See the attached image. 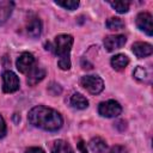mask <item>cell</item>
Returning <instances> with one entry per match:
<instances>
[{
	"label": "cell",
	"mask_w": 153,
	"mask_h": 153,
	"mask_svg": "<svg viewBox=\"0 0 153 153\" xmlns=\"http://www.w3.org/2000/svg\"><path fill=\"white\" fill-rule=\"evenodd\" d=\"M127 42L126 36L123 35H114V36H108L104 39V45L108 51H114L116 49L122 48Z\"/></svg>",
	"instance_id": "ba28073f"
},
{
	"label": "cell",
	"mask_w": 153,
	"mask_h": 153,
	"mask_svg": "<svg viewBox=\"0 0 153 153\" xmlns=\"http://www.w3.org/2000/svg\"><path fill=\"white\" fill-rule=\"evenodd\" d=\"M88 146H90L91 151L94 152V153H103V152H105L106 148H108L106 142H105L102 137H98V136H97V137H93V139L88 142Z\"/></svg>",
	"instance_id": "9a60e30c"
},
{
	"label": "cell",
	"mask_w": 153,
	"mask_h": 153,
	"mask_svg": "<svg viewBox=\"0 0 153 153\" xmlns=\"http://www.w3.org/2000/svg\"><path fill=\"white\" fill-rule=\"evenodd\" d=\"M45 76V69L39 67V66H36L33 67L30 72H29V75H27V84L30 86H35L36 84H38L41 80H43Z\"/></svg>",
	"instance_id": "8fae6325"
},
{
	"label": "cell",
	"mask_w": 153,
	"mask_h": 153,
	"mask_svg": "<svg viewBox=\"0 0 153 153\" xmlns=\"http://www.w3.org/2000/svg\"><path fill=\"white\" fill-rule=\"evenodd\" d=\"M27 120L32 126L48 131L59 130L63 123L61 115L56 110L42 105L32 108L29 111Z\"/></svg>",
	"instance_id": "6da1fadb"
},
{
	"label": "cell",
	"mask_w": 153,
	"mask_h": 153,
	"mask_svg": "<svg viewBox=\"0 0 153 153\" xmlns=\"http://www.w3.org/2000/svg\"><path fill=\"white\" fill-rule=\"evenodd\" d=\"M129 63V59L123 55V54H117L111 57V66L116 71H122L124 69Z\"/></svg>",
	"instance_id": "5bb4252c"
},
{
	"label": "cell",
	"mask_w": 153,
	"mask_h": 153,
	"mask_svg": "<svg viewBox=\"0 0 153 153\" xmlns=\"http://www.w3.org/2000/svg\"><path fill=\"white\" fill-rule=\"evenodd\" d=\"M136 25L140 30L145 31L148 36L153 33V24H152V16L147 12H141L136 17Z\"/></svg>",
	"instance_id": "52a82bcc"
},
{
	"label": "cell",
	"mask_w": 153,
	"mask_h": 153,
	"mask_svg": "<svg viewBox=\"0 0 153 153\" xmlns=\"http://www.w3.org/2000/svg\"><path fill=\"white\" fill-rule=\"evenodd\" d=\"M19 88V79L18 76L11 72V71H6L2 74V90L6 93H12L16 92Z\"/></svg>",
	"instance_id": "5b68a950"
},
{
	"label": "cell",
	"mask_w": 153,
	"mask_h": 153,
	"mask_svg": "<svg viewBox=\"0 0 153 153\" xmlns=\"http://www.w3.org/2000/svg\"><path fill=\"white\" fill-rule=\"evenodd\" d=\"M6 134V124H5V121L2 118V116L0 115V139L4 137Z\"/></svg>",
	"instance_id": "603a6c76"
},
{
	"label": "cell",
	"mask_w": 153,
	"mask_h": 153,
	"mask_svg": "<svg viewBox=\"0 0 153 153\" xmlns=\"http://www.w3.org/2000/svg\"><path fill=\"white\" fill-rule=\"evenodd\" d=\"M78 148H79L80 153H88L87 149H86V145H85L82 141H79V143H78Z\"/></svg>",
	"instance_id": "d4e9b609"
},
{
	"label": "cell",
	"mask_w": 153,
	"mask_h": 153,
	"mask_svg": "<svg viewBox=\"0 0 153 153\" xmlns=\"http://www.w3.org/2000/svg\"><path fill=\"white\" fill-rule=\"evenodd\" d=\"M55 4L57 6H61L66 10H69V11H73L75 10L78 6H79V1H75V0H68V1H55Z\"/></svg>",
	"instance_id": "d6986e66"
},
{
	"label": "cell",
	"mask_w": 153,
	"mask_h": 153,
	"mask_svg": "<svg viewBox=\"0 0 153 153\" xmlns=\"http://www.w3.org/2000/svg\"><path fill=\"white\" fill-rule=\"evenodd\" d=\"M123 123H124V121H118V122L116 123V127H121V126H122ZM124 129H126V127H123V128H121V131H122V130H124Z\"/></svg>",
	"instance_id": "4316f807"
},
{
	"label": "cell",
	"mask_w": 153,
	"mask_h": 153,
	"mask_svg": "<svg viewBox=\"0 0 153 153\" xmlns=\"http://www.w3.org/2000/svg\"><path fill=\"white\" fill-rule=\"evenodd\" d=\"M26 31L29 33V36L36 38L41 35V31H42V23H41V19L37 17V16H33L31 14L26 22Z\"/></svg>",
	"instance_id": "9c48e42d"
},
{
	"label": "cell",
	"mask_w": 153,
	"mask_h": 153,
	"mask_svg": "<svg viewBox=\"0 0 153 153\" xmlns=\"http://www.w3.org/2000/svg\"><path fill=\"white\" fill-rule=\"evenodd\" d=\"M51 153H74V151L72 149V147L63 140H56L51 143V148H50Z\"/></svg>",
	"instance_id": "4fadbf2b"
},
{
	"label": "cell",
	"mask_w": 153,
	"mask_h": 153,
	"mask_svg": "<svg viewBox=\"0 0 153 153\" xmlns=\"http://www.w3.org/2000/svg\"><path fill=\"white\" fill-rule=\"evenodd\" d=\"M14 4L12 1H0V25L6 23V20L10 18Z\"/></svg>",
	"instance_id": "7c38bea8"
},
{
	"label": "cell",
	"mask_w": 153,
	"mask_h": 153,
	"mask_svg": "<svg viewBox=\"0 0 153 153\" xmlns=\"http://www.w3.org/2000/svg\"><path fill=\"white\" fill-rule=\"evenodd\" d=\"M134 76H135L137 80H145V79L147 78V71H146L143 67L139 66V67H136L135 71H134Z\"/></svg>",
	"instance_id": "ffe728a7"
},
{
	"label": "cell",
	"mask_w": 153,
	"mask_h": 153,
	"mask_svg": "<svg viewBox=\"0 0 153 153\" xmlns=\"http://www.w3.org/2000/svg\"><path fill=\"white\" fill-rule=\"evenodd\" d=\"M80 85L92 94H98L104 88L103 80L97 75H85L80 79Z\"/></svg>",
	"instance_id": "3957f363"
},
{
	"label": "cell",
	"mask_w": 153,
	"mask_h": 153,
	"mask_svg": "<svg viewBox=\"0 0 153 153\" xmlns=\"http://www.w3.org/2000/svg\"><path fill=\"white\" fill-rule=\"evenodd\" d=\"M71 105L75 109H86L88 106V100L81 93H74L71 97Z\"/></svg>",
	"instance_id": "2e32d148"
},
{
	"label": "cell",
	"mask_w": 153,
	"mask_h": 153,
	"mask_svg": "<svg viewBox=\"0 0 153 153\" xmlns=\"http://www.w3.org/2000/svg\"><path fill=\"white\" fill-rule=\"evenodd\" d=\"M110 153H128L127 148L124 146H121V145H116L114 146L111 149H110Z\"/></svg>",
	"instance_id": "44dd1931"
},
{
	"label": "cell",
	"mask_w": 153,
	"mask_h": 153,
	"mask_svg": "<svg viewBox=\"0 0 153 153\" xmlns=\"http://www.w3.org/2000/svg\"><path fill=\"white\" fill-rule=\"evenodd\" d=\"M49 91H50L54 96L60 94V93H61V86H60V85H57V84H55V82H53V84L49 86Z\"/></svg>",
	"instance_id": "7402d4cb"
},
{
	"label": "cell",
	"mask_w": 153,
	"mask_h": 153,
	"mask_svg": "<svg viewBox=\"0 0 153 153\" xmlns=\"http://www.w3.org/2000/svg\"><path fill=\"white\" fill-rule=\"evenodd\" d=\"M133 53L139 57V59H142V57H146V56H149L153 51V48L149 43H146V42H136L133 44Z\"/></svg>",
	"instance_id": "30bf717a"
},
{
	"label": "cell",
	"mask_w": 153,
	"mask_h": 153,
	"mask_svg": "<svg viewBox=\"0 0 153 153\" xmlns=\"http://www.w3.org/2000/svg\"><path fill=\"white\" fill-rule=\"evenodd\" d=\"M106 27L109 30H122L124 27V23L121 18L111 17L106 20Z\"/></svg>",
	"instance_id": "e0dca14e"
},
{
	"label": "cell",
	"mask_w": 153,
	"mask_h": 153,
	"mask_svg": "<svg viewBox=\"0 0 153 153\" xmlns=\"http://www.w3.org/2000/svg\"><path fill=\"white\" fill-rule=\"evenodd\" d=\"M25 153H44V151L39 147H30L25 151Z\"/></svg>",
	"instance_id": "cb8c5ba5"
},
{
	"label": "cell",
	"mask_w": 153,
	"mask_h": 153,
	"mask_svg": "<svg viewBox=\"0 0 153 153\" xmlns=\"http://www.w3.org/2000/svg\"><path fill=\"white\" fill-rule=\"evenodd\" d=\"M109 4L118 13H126L129 10V1H110Z\"/></svg>",
	"instance_id": "ac0fdd59"
},
{
	"label": "cell",
	"mask_w": 153,
	"mask_h": 153,
	"mask_svg": "<svg viewBox=\"0 0 153 153\" xmlns=\"http://www.w3.org/2000/svg\"><path fill=\"white\" fill-rule=\"evenodd\" d=\"M122 108L116 100H106L99 104L98 112L103 117H116L121 114Z\"/></svg>",
	"instance_id": "277c9868"
},
{
	"label": "cell",
	"mask_w": 153,
	"mask_h": 153,
	"mask_svg": "<svg viewBox=\"0 0 153 153\" xmlns=\"http://www.w3.org/2000/svg\"><path fill=\"white\" fill-rule=\"evenodd\" d=\"M81 66H82L84 69H91V68H92V65H91L87 60H85V59L81 60Z\"/></svg>",
	"instance_id": "484cf974"
},
{
	"label": "cell",
	"mask_w": 153,
	"mask_h": 153,
	"mask_svg": "<svg viewBox=\"0 0 153 153\" xmlns=\"http://www.w3.org/2000/svg\"><path fill=\"white\" fill-rule=\"evenodd\" d=\"M17 68L20 73H29L35 65V57L31 53H23L18 59H17Z\"/></svg>",
	"instance_id": "8992f818"
},
{
	"label": "cell",
	"mask_w": 153,
	"mask_h": 153,
	"mask_svg": "<svg viewBox=\"0 0 153 153\" xmlns=\"http://www.w3.org/2000/svg\"><path fill=\"white\" fill-rule=\"evenodd\" d=\"M72 45H73V37L71 35H59L54 41V51L60 57L57 65L63 71L71 68L69 53Z\"/></svg>",
	"instance_id": "7a4b0ae2"
}]
</instances>
